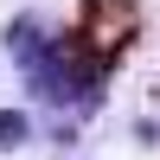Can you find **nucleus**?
<instances>
[{
	"instance_id": "nucleus-1",
	"label": "nucleus",
	"mask_w": 160,
	"mask_h": 160,
	"mask_svg": "<svg viewBox=\"0 0 160 160\" xmlns=\"http://www.w3.org/2000/svg\"><path fill=\"white\" fill-rule=\"evenodd\" d=\"M7 51H13V64H19V77L45 102H77L90 90V77H96V64H83L64 38H51L38 19H13L7 26Z\"/></svg>"
},
{
	"instance_id": "nucleus-2",
	"label": "nucleus",
	"mask_w": 160,
	"mask_h": 160,
	"mask_svg": "<svg viewBox=\"0 0 160 160\" xmlns=\"http://www.w3.org/2000/svg\"><path fill=\"white\" fill-rule=\"evenodd\" d=\"M26 135H32V122H26L19 109H0V154H7V148H19Z\"/></svg>"
}]
</instances>
